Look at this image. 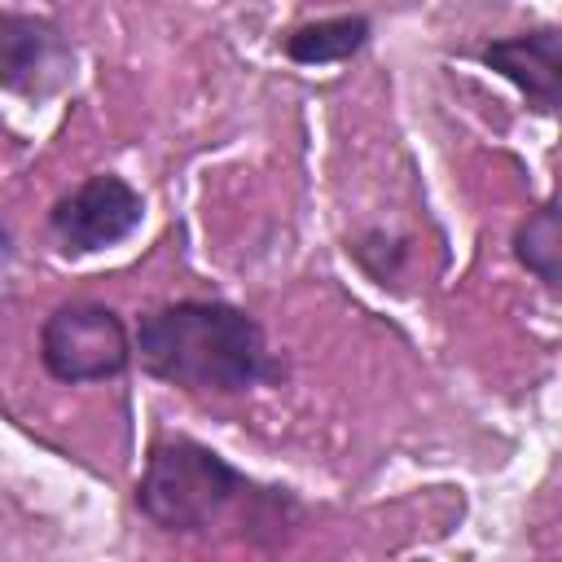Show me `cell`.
Segmentation results:
<instances>
[{
  "label": "cell",
  "mask_w": 562,
  "mask_h": 562,
  "mask_svg": "<svg viewBox=\"0 0 562 562\" xmlns=\"http://www.w3.org/2000/svg\"><path fill=\"white\" fill-rule=\"evenodd\" d=\"M136 356L158 382L215 395L250 391L255 382L277 373L259 321L233 303L206 299H184L145 312L136 329Z\"/></svg>",
  "instance_id": "1"
},
{
  "label": "cell",
  "mask_w": 562,
  "mask_h": 562,
  "mask_svg": "<svg viewBox=\"0 0 562 562\" xmlns=\"http://www.w3.org/2000/svg\"><path fill=\"white\" fill-rule=\"evenodd\" d=\"M136 505L154 527L176 536H211L224 522H237L250 531L241 509L263 527H281V518L268 514V505H281V501L255 487L220 452L193 439H167L149 452L145 474L136 483Z\"/></svg>",
  "instance_id": "2"
},
{
  "label": "cell",
  "mask_w": 562,
  "mask_h": 562,
  "mask_svg": "<svg viewBox=\"0 0 562 562\" xmlns=\"http://www.w3.org/2000/svg\"><path fill=\"white\" fill-rule=\"evenodd\" d=\"M40 360L57 382H101L127 369L132 342L114 307L75 299L48 312L40 329Z\"/></svg>",
  "instance_id": "3"
},
{
  "label": "cell",
  "mask_w": 562,
  "mask_h": 562,
  "mask_svg": "<svg viewBox=\"0 0 562 562\" xmlns=\"http://www.w3.org/2000/svg\"><path fill=\"white\" fill-rule=\"evenodd\" d=\"M140 220H145V202L123 176H88L48 215L57 241L75 255L119 246L123 237H132L140 228Z\"/></svg>",
  "instance_id": "4"
},
{
  "label": "cell",
  "mask_w": 562,
  "mask_h": 562,
  "mask_svg": "<svg viewBox=\"0 0 562 562\" xmlns=\"http://www.w3.org/2000/svg\"><path fill=\"white\" fill-rule=\"evenodd\" d=\"M75 53L48 18L0 9V88L18 97H48L70 79Z\"/></svg>",
  "instance_id": "5"
},
{
  "label": "cell",
  "mask_w": 562,
  "mask_h": 562,
  "mask_svg": "<svg viewBox=\"0 0 562 562\" xmlns=\"http://www.w3.org/2000/svg\"><path fill=\"white\" fill-rule=\"evenodd\" d=\"M483 61L505 75L531 110L553 114L562 101V35L553 26L531 31V35H509V40H492L483 48Z\"/></svg>",
  "instance_id": "6"
},
{
  "label": "cell",
  "mask_w": 562,
  "mask_h": 562,
  "mask_svg": "<svg viewBox=\"0 0 562 562\" xmlns=\"http://www.w3.org/2000/svg\"><path fill=\"white\" fill-rule=\"evenodd\" d=\"M364 44H369V18L342 13V18H321V22L299 26L285 40V57L299 66H329V61H347Z\"/></svg>",
  "instance_id": "7"
},
{
  "label": "cell",
  "mask_w": 562,
  "mask_h": 562,
  "mask_svg": "<svg viewBox=\"0 0 562 562\" xmlns=\"http://www.w3.org/2000/svg\"><path fill=\"white\" fill-rule=\"evenodd\" d=\"M514 255L522 268H531L549 290H558L562 281V211L558 202H544L540 211H531L518 233H514Z\"/></svg>",
  "instance_id": "8"
},
{
  "label": "cell",
  "mask_w": 562,
  "mask_h": 562,
  "mask_svg": "<svg viewBox=\"0 0 562 562\" xmlns=\"http://www.w3.org/2000/svg\"><path fill=\"white\" fill-rule=\"evenodd\" d=\"M9 259H13V237H9V228L0 224V272L9 268Z\"/></svg>",
  "instance_id": "9"
}]
</instances>
